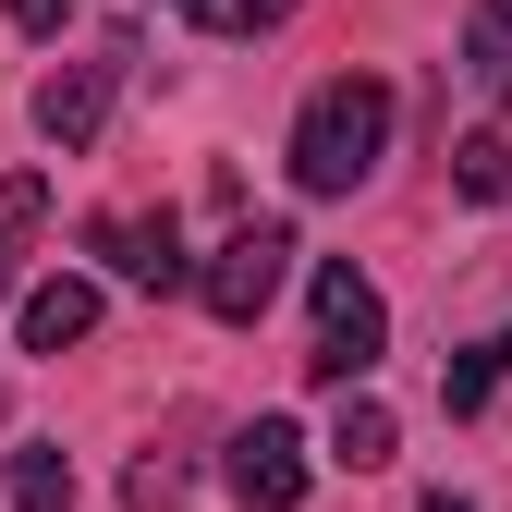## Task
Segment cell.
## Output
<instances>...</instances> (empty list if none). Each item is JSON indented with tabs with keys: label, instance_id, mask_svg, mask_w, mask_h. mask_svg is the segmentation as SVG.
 Masks as SVG:
<instances>
[{
	"label": "cell",
	"instance_id": "cell-1",
	"mask_svg": "<svg viewBox=\"0 0 512 512\" xmlns=\"http://www.w3.org/2000/svg\"><path fill=\"white\" fill-rule=\"evenodd\" d=\"M391 122H403V98L378 74H330L293 110V183H305V196H354V183L391 159Z\"/></svg>",
	"mask_w": 512,
	"mask_h": 512
},
{
	"label": "cell",
	"instance_id": "cell-2",
	"mask_svg": "<svg viewBox=\"0 0 512 512\" xmlns=\"http://www.w3.org/2000/svg\"><path fill=\"white\" fill-rule=\"evenodd\" d=\"M378 354H391V305H378V281L354 269V256H330V269H317V342H305V378L354 391Z\"/></svg>",
	"mask_w": 512,
	"mask_h": 512
},
{
	"label": "cell",
	"instance_id": "cell-3",
	"mask_svg": "<svg viewBox=\"0 0 512 512\" xmlns=\"http://www.w3.org/2000/svg\"><path fill=\"white\" fill-rule=\"evenodd\" d=\"M293 256H305V244H293L281 220H232V232H220V256L196 269V305L220 317V330H256V317L281 305V281H293Z\"/></svg>",
	"mask_w": 512,
	"mask_h": 512
},
{
	"label": "cell",
	"instance_id": "cell-4",
	"mask_svg": "<svg viewBox=\"0 0 512 512\" xmlns=\"http://www.w3.org/2000/svg\"><path fill=\"white\" fill-rule=\"evenodd\" d=\"M305 476H317V452H305V427H281V415H256V427L220 439V488H232L244 512H293Z\"/></svg>",
	"mask_w": 512,
	"mask_h": 512
},
{
	"label": "cell",
	"instance_id": "cell-5",
	"mask_svg": "<svg viewBox=\"0 0 512 512\" xmlns=\"http://www.w3.org/2000/svg\"><path fill=\"white\" fill-rule=\"evenodd\" d=\"M86 256H110V281H135V293H183V281H196L171 208H159V220H147V208H110V220L86 232Z\"/></svg>",
	"mask_w": 512,
	"mask_h": 512
},
{
	"label": "cell",
	"instance_id": "cell-6",
	"mask_svg": "<svg viewBox=\"0 0 512 512\" xmlns=\"http://www.w3.org/2000/svg\"><path fill=\"white\" fill-rule=\"evenodd\" d=\"M110 86H122V49H98V61H61V74L37 86V135H49L61 159H86V147H98V122H110Z\"/></svg>",
	"mask_w": 512,
	"mask_h": 512
},
{
	"label": "cell",
	"instance_id": "cell-7",
	"mask_svg": "<svg viewBox=\"0 0 512 512\" xmlns=\"http://www.w3.org/2000/svg\"><path fill=\"white\" fill-rule=\"evenodd\" d=\"M98 330V281H37L25 293V354H74Z\"/></svg>",
	"mask_w": 512,
	"mask_h": 512
},
{
	"label": "cell",
	"instance_id": "cell-8",
	"mask_svg": "<svg viewBox=\"0 0 512 512\" xmlns=\"http://www.w3.org/2000/svg\"><path fill=\"white\" fill-rule=\"evenodd\" d=\"M391 452H403L391 403H378V391H342V415H330V464H342V476H378Z\"/></svg>",
	"mask_w": 512,
	"mask_h": 512
},
{
	"label": "cell",
	"instance_id": "cell-9",
	"mask_svg": "<svg viewBox=\"0 0 512 512\" xmlns=\"http://www.w3.org/2000/svg\"><path fill=\"white\" fill-rule=\"evenodd\" d=\"M13 512H74V452L61 439H25L13 452Z\"/></svg>",
	"mask_w": 512,
	"mask_h": 512
},
{
	"label": "cell",
	"instance_id": "cell-10",
	"mask_svg": "<svg viewBox=\"0 0 512 512\" xmlns=\"http://www.w3.org/2000/svg\"><path fill=\"white\" fill-rule=\"evenodd\" d=\"M37 220H49V183H37V171H0V293H13V269H25Z\"/></svg>",
	"mask_w": 512,
	"mask_h": 512
},
{
	"label": "cell",
	"instance_id": "cell-11",
	"mask_svg": "<svg viewBox=\"0 0 512 512\" xmlns=\"http://www.w3.org/2000/svg\"><path fill=\"white\" fill-rule=\"evenodd\" d=\"M452 183H464L476 208H512V135H464L452 147Z\"/></svg>",
	"mask_w": 512,
	"mask_h": 512
},
{
	"label": "cell",
	"instance_id": "cell-12",
	"mask_svg": "<svg viewBox=\"0 0 512 512\" xmlns=\"http://www.w3.org/2000/svg\"><path fill=\"white\" fill-rule=\"evenodd\" d=\"M196 13V37H269V25H293L305 0H183Z\"/></svg>",
	"mask_w": 512,
	"mask_h": 512
},
{
	"label": "cell",
	"instance_id": "cell-13",
	"mask_svg": "<svg viewBox=\"0 0 512 512\" xmlns=\"http://www.w3.org/2000/svg\"><path fill=\"white\" fill-rule=\"evenodd\" d=\"M183 500V464L171 452H135V476H122V512H171Z\"/></svg>",
	"mask_w": 512,
	"mask_h": 512
},
{
	"label": "cell",
	"instance_id": "cell-14",
	"mask_svg": "<svg viewBox=\"0 0 512 512\" xmlns=\"http://www.w3.org/2000/svg\"><path fill=\"white\" fill-rule=\"evenodd\" d=\"M488 391H500L488 342H476V354H452V378H439V403H452V415H488Z\"/></svg>",
	"mask_w": 512,
	"mask_h": 512
},
{
	"label": "cell",
	"instance_id": "cell-15",
	"mask_svg": "<svg viewBox=\"0 0 512 512\" xmlns=\"http://www.w3.org/2000/svg\"><path fill=\"white\" fill-rule=\"evenodd\" d=\"M464 86H476L488 110H512V49H500V37H464Z\"/></svg>",
	"mask_w": 512,
	"mask_h": 512
},
{
	"label": "cell",
	"instance_id": "cell-16",
	"mask_svg": "<svg viewBox=\"0 0 512 512\" xmlns=\"http://www.w3.org/2000/svg\"><path fill=\"white\" fill-rule=\"evenodd\" d=\"M0 13H13L25 37H61V25H74V0H0Z\"/></svg>",
	"mask_w": 512,
	"mask_h": 512
},
{
	"label": "cell",
	"instance_id": "cell-17",
	"mask_svg": "<svg viewBox=\"0 0 512 512\" xmlns=\"http://www.w3.org/2000/svg\"><path fill=\"white\" fill-rule=\"evenodd\" d=\"M476 37H500V49H512V0H476Z\"/></svg>",
	"mask_w": 512,
	"mask_h": 512
},
{
	"label": "cell",
	"instance_id": "cell-18",
	"mask_svg": "<svg viewBox=\"0 0 512 512\" xmlns=\"http://www.w3.org/2000/svg\"><path fill=\"white\" fill-rule=\"evenodd\" d=\"M415 512H476V500H452V488H427V500H415Z\"/></svg>",
	"mask_w": 512,
	"mask_h": 512
},
{
	"label": "cell",
	"instance_id": "cell-19",
	"mask_svg": "<svg viewBox=\"0 0 512 512\" xmlns=\"http://www.w3.org/2000/svg\"><path fill=\"white\" fill-rule=\"evenodd\" d=\"M0 415H13V391H0Z\"/></svg>",
	"mask_w": 512,
	"mask_h": 512
}]
</instances>
